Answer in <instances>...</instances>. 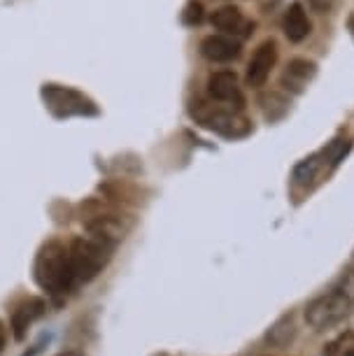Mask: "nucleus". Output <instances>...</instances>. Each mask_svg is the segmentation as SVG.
I'll return each instance as SVG.
<instances>
[{
    "label": "nucleus",
    "instance_id": "obj_14",
    "mask_svg": "<svg viewBox=\"0 0 354 356\" xmlns=\"http://www.w3.org/2000/svg\"><path fill=\"white\" fill-rule=\"evenodd\" d=\"M293 338H296V326H293V317H282L277 319L275 324L268 328V333H266V342H268L271 347L275 349H284L289 347Z\"/></svg>",
    "mask_w": 354,
    "mask_h": 356
},
{
    "label": "nucleus",
    "instance_id": "obj_11",
    "mask_svg": "<svg viewBox=\"0 0 354 356\" xmlns=\"http://www.w3.org/2000/svg\"><path fill=\"white\" fill-rule=\"evenodd\" d=\"M212 26L229 33V35H247L252 29V26L245 22L243 12L238 8H233V5H224V8L212 12Z\"/></svg>",
    "mask_w": 354,
    "mask_h": 356
},
{
    "label": "nucleus",
    "instance_id": "obj_13",
    "mask_svg": "<svg viewBox=\"0 0 354 356\" xmlns=\"http://www.w3.org/2000/svg\"><path fill=\"white\" fill-rule=\"evenodd\" d=\"M326 165H329V163H326V159H324V154H322V152H319V154H312V156L303 159L296 168H293V182H296L298 186H308V184H312V182H315V179L319 177V172H322Z\"/></svg>",
    "mask_w": 354,
    "mask_h": 356
},
{
    "label": "nucleus",
    "instance_id": "obj_9",
    "mask_svg": "<svg viewBox=\"0 0 354 356\" xmlns=\"http://www.w3.org/2000/svg\"><path fill=\"white\" fill-rule=\"evenodd\" d=\"M315 75H317L315 63L305 61V58H293V61H289V65H287V70L282 72V79H280V82H282L287 91L300 93Z\"/></svg>",
    "mask_w": 354,
    "mask_h": 356
},
{
    "label": "nucleus",
    "instance_id": "obj_6",
    "mask_svg": "<svg viewBox=\"0 0 354 356\" xmlns=\"http://www.w3.org/2000/svg\"><path fill=\"white\" fill-rule=\"evenodd\" d=\"M277 61V44L275 40H266V42H262L257 47L255 56H252L250 65H247V86H255V89H259V86L266 84V79H268L273 65H275Z\"/></svg>",
    "mask_w": 354,
    "mask_h": 356
},
{
    "label": "nucleus",
    "instance_id": "obj_8",
    "mask_svg": "<svg viewBox=\"0 0 354 356\" xmlns=\"http://www.w3.org/2000/svg\"><path fill=\"white\" fill-rule=\"evenodd\" d=\"M200 54L212 63H229L240 56V42L226 35H210L200 42Z\"/></svg>",
    "mask_w": 354,
    "mask_h": 356
},
{
    "label": "nucleus",
    "instance_id": "obj_10",
    "mask_svg": "<svg viewBox=\"0 0 354 356\" xmlns=\"http://www.w3.org/2000/svg\"><path fill=\"white\" fill-rule=\"evenodd\" d=\"M45 312V303L40 298H29L24 303H19L12 312V333H15L17 340H24L29 326L35 321L38 317H42Z\"/></svg>",
    "mask_w": 354,
    "mask_h": 356
},
{
    "label": "nucleus",
    "instance_id": "obj_18",
    "mask_svg": "<svg viewBox=\"0 0 354 356\" xmlns=\"http://www.w3.org/2000/svg\"><path fill=\"white\" fill-rule=\"evenodd\" d=\"M5 342H8V328H5L3 319H0V354H3V349H5Z\"/></svg>",
    "mask_w": 354,
    "mask_h": 356
},
{
    "label": "nucleus",
    "instance_id": "obj_4",
    "mask_svg": "<svg viewBox=\"0 0 354 356\" xmlns=\"http://www.w3.org/2000/svg\"><path fill=\"white\" fill-rule=\"evenodd\" d=\"M191 117L196 119L200 126H205V129L215 131L224 138H243L252 131V124L247 122L240 112L224 110V107H217V105H208V103H203V100L191 105Z\"/></svg>",
    "mask_w": 354,
    "mask_h": 356
},
{
    "label": "nucleus",
    "instance_id": "obj_21",
    "mask_svg": "<svg viewBox=\"0 0 354 356\" xmlns=\"http://www.w3.org/2000/svg\"><path fill=\"white\" fill-rule=\"evenodd\" d=\"M159 356H166V354H159Z\"/></svg>",
    "mask_w": 354,
    "mask_h": 356
},
{
    "label": "nucleus",
    "instance_id": "obj_19",
    "mask_svg": "<svg viewBox=\"0 0 354 356\" xmlns=\"http://www.w3.org/2000/svg\"><path fill=\"white\" fill-rule=\"evenodd\" d=\"M340 356H354V347H352V349H347V352H343Z\"/></svg>",
    "mask_w": 354,
    "mask_h": 356
},
{
    "label": "nucleus",
    "instance_id": "obj_3",
    "mask_svg": "<svg viewBox=\"0 0 354 356\" xmlns=\"http://www.w3.org/2000/svg\"><path fill=\"white\" fill-rule=\"evenodd\" d=\"M112 247L115 245H112L110 240H103V238H98V235L96 238L72 240L68 247V254H70V268H72L75 284L91 282L105 266H108Z\"/></svg>",
    "mask_w": 354,
    "mask_h": 356
},
{
    "label": "nucleus",
    "instance_id": "obj_16",
    "mask_svg": "<svg viewBox=\"0 0 354 356\" xmlns=\"http://www.w3.org/2000/svg\"><path fill=\"white\" fill-rule=\"evenodd\" d=\"M184 24H200V19H203V5L198 3V0H189V5L184 8Z\"/></svg>",
    "mask_w": 354,
    "mask_h": 356
},
{
    "label": "nucleus",
    "instance_id": "obj_20",
    "mask_svg": "<svg viewBox=\"0 0 354 356\" xmlns=\"http://www.w3.org/2000/svg\"><path fill=\"white\" fill-rule=\"evenodd\" d=\"M352 33H354V19H352Z\"/></svg>",
    "mask_w": 354,
    "mask_h": 356
},
{
    "label": "nucleus",
    "instance_id": "obj_2",
    "mask_svg": "<svg viewBox=\"0 0 354 356\" xmlns=\"http://www.w3.org/2000/svg\"><path fill=\"white\" fill-rule=\"evenodd\" d=\"M35 280L51 296H65L72 291L75 277H72L68 247L56 240L47 243L35 259Z\"/></svg>",
    "mask_w": 354,
    "mask_h": 356
},
{
    "label": "nucleus",
    "instance_id": "obj_15",
    "mask_svg": "<svg viewBox=\"0 0 354 356\" xmlns=\"http://www.w3.org/2000/svg\"><path fill=\"white\" fill-rule=\"evenodd\" d=\"M350 149H352V140H333V143L326 147L322 154H324L326 163L333 168L347 156V152H350Z\"/></svg>",
    "mask_w": 354,
    "mask_h": 356
},
{
    "label": "nucleus",
    "instance_id": "obj_17",
    "mask_svg": "<svg viewBox=\"0 0 354 356\" xmlns=\"http://www.w3.org/2000/svg\"><path fill=\"white\" fill-rule=\"evenodd\" d=\"M310 3V8L312 10H317V12H329L331 10V5H333V0H308Z\"/></svg>",
    "mask_w": 354,
    "mask_h": 356
},
{
    "label": "nucleus",
    "instance_id": "obj_7",
    "mask_svg": "<svg viewBox=\"0 0 354 356\" xmlns=\"http://www.w3.org/2000/svg\"><path fill=\"white\" fill-rule=\"evenodd\" d=\"M208 93L217 100V103H236L238 110L243 107V96H240V89H238V77H236V72H231V70H222V72L210 75Z\"/></svg>",
    "mask_w": 354,
    "mask_h": 356
},
{
    "label": "nucleus",
    "instance_id": "obj_12",
    "mask_svg": "<svg viewBox=\"0 0 354 356\" xmlns=\"http://www.w3.org/2000/svg\"><path fill=\"white\" fill-rule=\"evenodd\" d=\"M282 26H284V35L289 38L291 42H303V40L310 35V29H312L310 19L305 15V10L300 8V3H293L291 8L287 10Z\"/></svg>",
    "mask_w": 354,
    "mask_h": 356
},
{
    "label": "nucleus",
    "instance_id": "obj_1",
    "mask_svg": "<svg viewBox=\"0 0 354 356\" xmlns=\"http://www.w3.org/2000/svg\"><path fill=\"white\" fill-rule=\"evenodd\" d=\"M354 307V277L350 275L343 284L331 289L305 305V321L315 331H326L343 321Z\"/></svg>",
    "mask_w": 354,
    "mask_h": 356
},
{
    "label": "nucleus",
    "instance_id": "obj_5",
    "mask_svg": "<svg viewBox=\"0 0 354 356\" xmlns=\"http://www.w3.org/2000/svg\"><path fill=\"white\" fill-rule=\"evenodd\" d=\"M45 103L49 105V110H54L58 117H70V114H96V105L89 98L82 96L75 89L68 86H56V84H47L42 89Z\"/></svg>",
    "mask_w": 354,
    "mask_h": 356
}]
</instances>
